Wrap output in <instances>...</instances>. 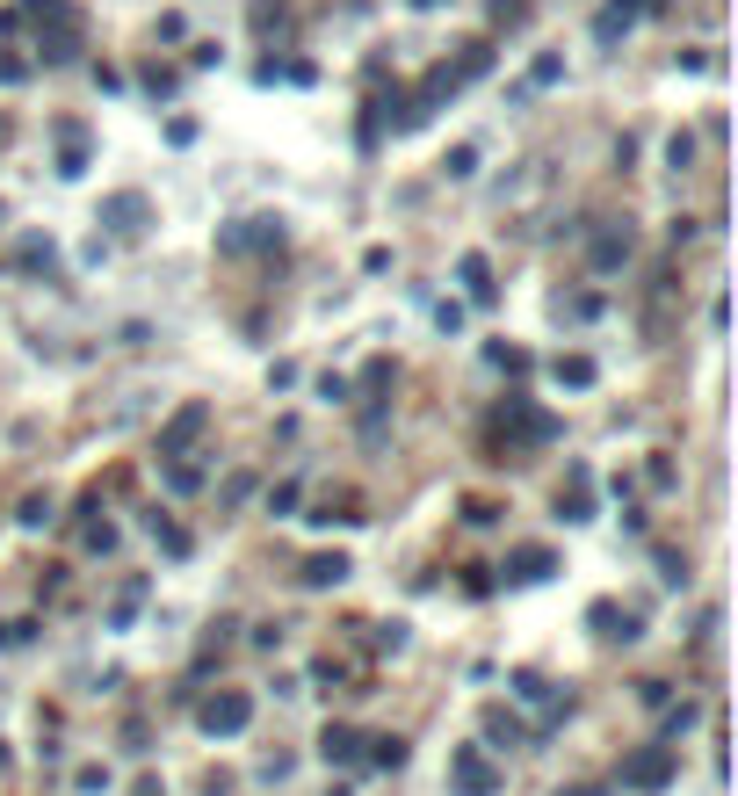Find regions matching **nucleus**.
Listing matches in <instances>:
<instances>
[{
    "instance_id": "9",
    "label": "nucleus",
    "mask_w": 738,
    "mask_h": 796,
    "mask_svg": "<svg viewBox=\"0 0 738 796\" xmlns=\"http://www.w3.org/2000/svg\"><path fill=\"white\" fill-rule=\"evenodd\" d=\"M152 536H160V543H167V550H174V558H189V536H181V529H174V522H160V514H152Z\"/></svg>"
},
{
    "instance_id": "8",
    "label": "nucleus",
    "mask_w": 738,
    "mask_h": 796,
    "mask_svg": "<svg viewBox=\"0 0 738 796\" xmlns=\"http://www.w3.org/2000/svg\"><path fill=\"white\" fill-rule=\"evenodd\" d=\"M550 572V550H521L514 558V579H543Z\"/></svg>"
},
{
    "instance_id": "4",
    "label": "nucleus",
    "mask_w": 738,
    "mask_h": 796,
    "mask_svg": "<svg viewBox=\"0 0 738 796\" xmlns=\"http://www.w3.org/2000/svg\"><path fill=\"white\" fill-rule=\"evenodd\" d=\"M246 717H254V702H246V695H218V702H203V731H210V739H232V731H246Z\"/></svg>"
},
{
    "instance_id": "13",
    "label": "nucleus",
    "mask_w": 738,
    "mask_h": 796,
    "mask_svg": "<svg viewBox=\"0 0 738 796\" xmlns=\"http://www.w3.org/2000/svg\"><path fill=\"white\" fill-rule=\"evenodd\" d=\"M333 796H348V789H333Z\"/></svg>"
},
{
    "instance_id": "3",
    "label": "nucleus",
    "mask_w": 738,
    "mask_h": 796,
    "mask_svg": "<svg viewBox=\"0 0 738 796\" xmlns=\"http://www.w3.org/2000/svg\"><path fill=\"white\" fill-rule=\"evenodd\" d=\"M203 427H210V406H203V398H189V406H181V413L160 427V456H181V449L203 435Z\"/></svg>"
},
{
    "instance_id": "6",
    "label": "nucleus",
    "mask_w": 738,
    "mask_h": 796,
    "mask_svg": "<svg viewBox=\"0 0 738 796\" xmlns=\"http://www.w3.org/2000/svg\"><path fill=\"white\" fill-rule=\"evenodd\" d=\"M341 579H348V558H341V550H333V558H312V565H304V587H341Z\"/></svg>"
},
{
    "instance_id": "11",
    "label": "nucleus",
    "mask_w": 738,
    "mask_h": 796,
    "mask_svg": "<svg viewBox=\"0 0 738 796\" xmlns=\"http://www.w3.org/2000/svg\"><path fill=\"white\" fill-rule=\"evenodd\" d=\"M558 796H608L601 782H572V789H558Z\"/></svg>"
},
{
    "instance_id": "5",
    "label": "nucleus",
    "mask_w": 738,
    "mask_h": 796,
    "mask_svg": "<svg viewBox=\"0 0 738 796\" xmlns=\"http://www.w3.org/2000/svg\"><path fill=\"white\" fill-rule=\"evenodd\" d=\"M319 753H326V760H355V753H362V731H348V724H326Z\"/></svg>"
},
{
    "instance_id": "2",
    "label": "nucleus",
    "mask_w": 738,
    "mask_h": 796,
    "mask_svg": "<svg viewBox=\"0 0 738 796\" xmlns=\"http://www.w3.org/2000/svg\"><path fill=\"white\" fill-rule=\"evenodd\" d=\"M449 782L464 789V796H492V789H500V768H492V760H485L478 746H464V753L449 760Z\"/></svg>"
},
{
    "instance_id": "1",
    "label": "nucleus",
    "mask_w": 738,
    "mask_h": 796,
    "mask_svg": "<svg viewBox=\"0 0 738 796\" xmlns=\"http://www.w3.org/2000/svg\"><path fill=\"white\" fill-rule=\"evenodd\" d=\"M673 782V753L666 746H644L637 760H623V789H644V796H652V789H666Z\"/></svg>"
},
{
    "instance_id": "10",
    "label": "nucleus",
    "mask_w": 738,
    "mask_h": 796,
    "mask_svg": "<svg viewBox=\"0 0 738 796\" xmlns=\"http://www.w3.org/2000/svg\"><path fill=\"white\" fill-rule=\"evenodd\" d=\"M485 731H492V739H507V746H514V739H521V724H514V717H507V710H485Z\"/></svg>"
},
{
    "instance_id": "12",
    "label": "nucleus",
    "mask_w": 738,
    "mask_h": 796,
    "mask_svg": "<svg viewBox=\"0 0 738 796\" xmlns=\"http://www.w3.org/2000/svg\"><path fill=\"white\" fill-rule=\"evenodd\" d=\"M420 8H442V0H420Z\"/></svg>"
},
{
    "instance_id": "7",
    "label": "nucleus",
    "mask_w": 738,
    "mask_h": 796,
    "mask_svg": "<svg viewBox=\"0 0 738 796\" xmlns=\"http://www.w3.org/2000/svg\"><path fill=\"white\" fill-rule=\"evenodd\" d=\"M102 218L116 225V232H138V218H145V196H109V210Z\"/></svg>"
}]
</instances>
